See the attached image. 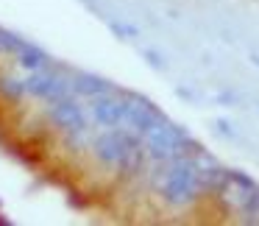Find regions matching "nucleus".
Wrapping results in <instances>:
<instances>
[{
    "mask_svg": "<svg viewBox=\"0 0 259 226\" xmlns=\"http://www.w3.org/2000/svg\"><path fill=\"white\" fill-rule=\"evenodd\" d=\"M120 103H123L125 129L137 131V134H142V137H145L148 131H153L159 123H164V120H167L151 101H145V98L128 95V98H120Z\"/></svg>",
    "mask_w": 259,
    "mask_h": 226,
    "instance_id": "nucleus-4",
    "label": "nucleus"
},
{
    "mask_svg": "<svg viewBox=\"0 0 259 226\" xmlns=\"http://www.w3.org/2000/svg\"><path fill=\"white\" fill-rule=\"evenodd\" d=\"M145 151L156 162H173V159H201L203 151L195 140L184 134L176 123L164 120L153 131L145 134Z\"/></svg>",
    "mask_w": 259,
    "mask_h": 226,
    "instance_id": "nucleus-3",
    "label": "nucleus"
},
{
    "mask_svg": "<svg viewBox=\"0 0 259 226\" xmlns=\"http://www.w3.org/2000/svg\"><path fill=\"white\" fill-rule=\"evenodd\" d=\"M156 176V190L170 204H190L203 190L201 173H198V159H173L162 162Z\"/></svg>",
    "mask_w": 259,
    "mask_h": 226,
    "instance_id": "nucleus-2",
    "label": "nucleus"
},
{
    "mask_svg": "<svg viewBox=\"0 0 259 226\" xmlns=\"http://www.w3.org/2000/svg\"><path fill=\"white\" fill-rule=\"evenodd\" d=\"M48 118H51L53 126L70 131V134H81V131H87V126H90V123H87V112L73 101V98H67V101H59V103H51V109H48Z\"/></svg>",
    "mask_w": 259,
    "mask_h": 226,
    "instance_id": "nucleus-6",
    "label": "nucleus"
},
{
    "mask_svg": "<svg viewBox=\"0 0 259 226\" xmlns=\"http://www.w3.org/2000/svg\"><path fill=\"white\" fill-rule=\"evenodd\" d=\"M90 112H92V118H95V123L103 126V129H125L123 103H120L117 98H112V92H109V95L92 98Z\"/></svg>",
    "mask_w": 259,
    "mask_h": 226,
    "instance_id": "nucleus-7",
    "label": "nucleus"
},
{
    "mask_svg": "<svg viewBox=\"0 0 259 226\" xmlns=\"http://www.w3.org/2000/svg\"><path fill=\"white\" fill-rule=\"evenodd\" d=\"M25 84V92L45 103H59V101H67L73 98V87L70 81H64L62 76H53V73H45V70H31V76L23 81Z\"/></svg>",
    "mask_w": 259,
    "mask_h": 226,
    "instance_id": "nucleus-5",
    "label": "nucleus"
},
{
    "mask_svg": "<svg viewBox=\"0 0 259 226\" xmlns=\"http://www.w3.org/2000/svg\"><path fill=\"white\" fill-rule=\"evenodd\" d=\"M0 90L6 92V95H12V98H20L25 92V84L23 81H14V79H0Z\"/></svg>",
    "mask_w": 259,
    "mask_h": 226,
    "instance_id": "nucleus-9",
    "label": "nucleus"
},
{
    "mask_svg": "<svg viewBox=\"0 0 259 226\" xmlns=\"http://www.w3.org/2000/svg\"><path fill=\"white\" fill-rule=\"evenodd\" d=\"M92 145H95V157L114 170L140 173L145 168V140H140L131 129H106L101 137H95Z\"/></svg>",
    "mask_w": 259,
    "mask_h": 226,
    "instance_id": "nucleus-1",
    "label": "nucleus"
},
{
    "mask_svg": "<svg viewBox=\"0 0 259 226\" xmlns=\"http://www.w3.org/2000/svg\"><path fill=\"white\" fill-rule=\"evenodd\" d=\"M70 87H73V92L90 98V101H92V98H98V95H109V92H114V87L109 84V81L98 79V76H87V73L75 76V79L70 81Z\"/></svg>",
    "mask_w": 259,
    "mask_h": 226,
    "instance_id": "nucleus-8",
    "label": "nucleus"
}]
</instances>
